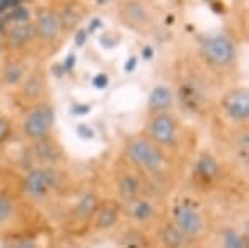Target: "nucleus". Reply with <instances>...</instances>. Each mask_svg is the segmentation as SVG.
<instances>
[{
    "instance_id": "nucleus-1",
    "label": "nucleus",
    "mask_w": 249,
    "mask_h": 248,
    "mask_svg": "<svg viewBox=\"0 0 249 248\" xmlns=\"http://www.w3.org/2000/svg\"><path fill=\"white\" fill-rule=\"evenodd\" d=\"M129 158L135 165L142 167L147 172H160L163 168L164 158L161 151L155 146L152 140L143 137H132L129 139L127 146H125Z\"/></svg>"
},
{
    "instance_id": "nucleus-2",
    "label": "nucleus",
    "mask_w": 249,
    "mask_h": 248,
    "mask_svg": "<svg viewBox=\"0 0 249 248\" xmlns=\"http://www.w3.org/2000/svg\"><path fill=\"white\" fill-rule=\"evenodd\" d=\"M204 59L213 67H227L234 60L236 48L234 43L225 35L207 36L200 46Z\"/></svg>"
},
{
    "instance_id": "nucleus-3",
    "label": "nucleus",
    "mask_w": 249,
    "mask_h": 248,
    "mask_svg": "<svg viewBox=\"0 0 249 248\" xmlns=\"http://www.w3.org/2000/svg\"><path fill=\"white\" fill-rule=\"evenodd\" d=\"M54 126V110L48 103H39L28 113L23 131L30 139H46Z\"/></svg>"
},
{
    "instance_id": "nucleus-4",
    "label": "nucleus",
    "mask_w": 249,
    "mask_h": 248,
    "mask_svg": "<svg viewBox=\"0 0 249 248\" xmlns=\"http://www.w3.org/2000/svg\"><path fill=\"white\" fill-rule=\"evenodd\" d=\"M60 183V175L54 168H35L26 175L25 178V193L31 198H43L51 190L57 188Z\"/></svg>"
},
{
    "instance_id": "nucleus-5",
    "label": "nucleus",
    "mask_w": 249,
    "mask_h": 248,
    "mask_svg": "<svg viewBox=\"0 0 249 248\" xmlns=\"http://www.w3.org/2000/svg\"><path fill=\"white\" fill-rule=\"evenodd\" d=\"M119 20L134 31L143 33L152 25V15L140 0H125L119 8Z\"/></svg>"
},
{
    "instance_id": "nucleus-6",
    "label": "nucleus",
    "mask_w": 249,
    "mask_h": 248,
    "mask_svg": "<svg viewBox=\"0 0 249 248\" xmlns=\"http://www.w3.org/2000/svg\"><path fill=\"white\" fill-rule=\"evenodd\" d=\"M222 108L230 119L236 123H244L249 118V92L239 87L227 92L222 98Z\"/></svg>"
},
{
    "instance_id": "nucleus-7",
    "label": "nucleus",
    "mask_w": 249,
    "mask_h": 248,
    "mask_svg": "<svg viewBox=\"0 0 249 248\" xmlns=\"http://www.w3.org/2000/svg\"><path fill=\"white\" fill-rule=\"evenodd\" d=\"M150 137L160 146H171L176 140V121L168 113H155L148 124Z\"/></svg>"
},
{
    "instance_id": "nucleus-8",
    "label": "nucleus",
    "mask_w": 249,
    "mask_h": 248,
    "mask_svg": "<svg viewBox=\"0 0 249 248\" xmlns=\"http://www.w3.org/2000/svg\"><path fill=\"white\" fill-rule=\"evenodd\" d=\"M35 35L39 36L44 41H54L62 31V21L57 12L51 10V8H43L37 12L36 21H35Z\"/></svg>"
},
{
    "instance_id": "nucleus-9",
    "label": "nucleus",
    "mask_w": 249,
    "mask_h": 248,
    "mask_svg": "<svg viewBox=\"0 0 249 248\" xmlns=\"http://www.w3.org/2000/svg\"><path fill=\"white\" fill-rule=\"evenodd\" d=\"M173 217H175L176 227L184 233V235H199L204 229V222L197 210L189 204H179L173 209Z\"/></svg>"
},
{
    "instance_id": "nucleus-10",
    "label": "nucleus",
    "mask_w": 249,
    "mask_h": 248,
    "mask_svg": "<svg viewBox=\"0 0 249 248\" xmlns=\"http://www.w3.org/2000/svg\"><path fill=\"white\" fill-rule=\"evenodd\" d=\"M173 105V93L168 87L157 85L148 95V110L152 113H164Z\"/></svg>"
},
{
    "instance_id": "nucleus-11",
    "label": "nucleus",
    "mask_w": 249,
    "mask_h": 248,
    "mask_svg": "<svg viewBox=\"0 0 249 248\" xmlns=\"http://www.w3.org/2000/svg\"><path fill=\"white\" fill-rule=\"evenodd\" d=\"M33 26L30 23H18L7 31V46L10 49H20L33 38Z\"/></svg>"
},
{
    "instance_id": "nucleus-12",
    "label": "nucleus",
    "mask_w": 249,
    "mask_h": 248,
    "mask_svg": "<svg viewBox=\"0 0 249 248\" xmlns=\"http://www.w3.org/2000/svg\"><path fill=\"white\" fill-rule=\"evenodd\" d=\"M196 168H197V175L204 181H213L220 173L218 162L212 155H209V153H202L196 163Z\"/></svg>"
},
{
    "instance_id": "nucleus-13",
    "label": "nucleus",
    "mask_w": 249,
    "mask_h": 248,
    "mask_svg": "<svg viewBox=\"0 0 249 248\" xmlns=\"http://www.w3.org/2000/svg\"><path fill=\"white\" fill-rule=\"evenodd\" d=\"M98 209V198L93 193L83 194L75 206V217L80 221H88Z\"/></svg>"
},
{
    "instance_id": "nucleus-14",
    "label": "nucleus",
    "mask_w": 249,
    "mask_h": 248,
    "mask_svg": "<svg viewBox=\"0 0 249 248\" xmlns=\"http://www.w3.org/2000/svg\"><path fill=\"white\" fill-rule=\"evenodd\" d=\"M119 194L125 201H134L140 193V180L132 173H127L119 180Z\"/></svg>"
},
{
    "instance_id": "nucleus-15",
    "label": "nucleus",
    "mask_w": 249,
    "mask_h": 248,
    "mask_svg": "<svg viewBox=\"0 0 249 248\" xmlns=\"http://www.w3.org/2000/svg\"><path fill=\"white\" fill-rule=\"evenodd\" d=\"M163 242L168 248H184L187 245V235L176 226H168L163 230Z\"/></svg>"
},
{
    "instance_id": "nucleus-16",
    "label": "nucleus",
    "mask_w": 249,
    "mask_h": 248,
    "mask_svg": "<svg viewBox=\"0 0 249 248\" xmlns=\"http://www.w3.org/2000/svg\"><path fill=\"white\" fill-rule=\"evenodd\" d=\"M117 222V210L112 206H105L98 210L96 214V229L98 230H106L111 229Z\"/></svg>"
},
{
    "instance_id": "nucleus-17",
    "label": "nucleus",
    "mask_w": 249,
    "mask_h": 248,
    "mask_svg": "<svg viewBox=\"0 0 249 248\" xmlns=\"http://www.w3.org/2000/svg\"><path fill=\"white\" fill-rule=\"evenodd\" d=\"M152 216H153V206L150 201H145V199L134 201V204H132V217L134 219H137L140 222H145Z\"/></svg>"
},
{
    "instance_id": "nucleus-18",
    "label": "nucleus",
    "mask_w": 249,
    "mask_h": 248,
    "mask_svg": "<svg viewBox=\"0 0 249 248\" xmlns=\"http://www.w3.org/2000/svg\"><path fill=\"white\" fill-rule=\"evenodd\" d=\"M23 72H25V69H23L20 64H10L3 69V80H5V83H8V85H15V83L21 80Z\"/></svg>"
},
{
    "instance_id": "nucleus-19",
    "label": "nucleus",
    "mask_w": 249,
    "mask_h": 248,
    "mask_svg": "<svg viewBox=\"0 0 249 248\" xmlns=\"http://www.w3.org/2000/svg\"><path fill=\"white\" fill-rule=\"evenodd\" d=\"M223 248H246V245H244L243 238L236 232L228 229L223 233Z\"/></svg>"
},
{
    "instance_id": "nucleus-20",
    "label": "nucleus",
    "mask_w": 249,
    "mask_h": 248,
    "mask_svg": "<svg viewBox=\"0 0 249 248\" xmlns=\"http://www.w3.org/2000/svg\"><path fill=\"white\" fill-rule=\"evenodd\" d=\"M41 90H43V80L39 78V76H33L30 80L26 82V85H25V93L30 98L33 96H36V95H39Z\"/></svg>"
},
{
    "instance_id": "nucleus-21",
    "label": "nucleus",
    "mask_w": 249,
    "mask_h": 248,
    "mask_svg": "<svg viewBox=\"0 0 249 248\" xmlns=\"http://www.w3.org/2000/svg\"><path fill=\"white\" fill-rule=\"evenodd\" d=\"M12 210H13V206L10 203V199L0 196V224L5 222L7 219L12 216Z\"/></svg>"
},
{
    "instance_id": "nucleus-22",
    "label": "nucleus",
    "mask_w": 249,
    "mask_h": 248,
    "mask_svg": "<svg viewBox=\"0 0 249 248\" xmlns=\"http://www.w3.org/2000/svg\"><path fill=\"white\" fill-rule=\"evenodd\" d=\"M238 152L243 153V162L244 165L248 163V155H249V137L248 134H243L238 140Z\"/></svg>"
},
{
    "instance_id": "nucleus-23",
    "label": "nucleus",
    "mask_w": 249,
    "mask_h": 248,
    "mask_svg": "<svg viewBox=\"0 0 249 248\" xmlns=\"http://www.w3.org/2000/svg\"><path fill=\"white\" fill-rule=\"evenodd\" d=\"M10 131H12L10 121H8L7 118H2V116H0V146H2V144L8 139Z\"/></svg>"
},
{
    "instance_id": "nucleus-24",
    "label": "nucleus",
    "mask_w": 249,
    "mask_h": 248,
    "mask_svg": "<svg viewBox=\"0 0 249 248\" xmlns=\"http://www.w3.org/2000/svg\"><path fill=\"white\" fill-rule=\"evenodd\" d=\"M15 248H37V245H36V242L30 240V238H23V240L17 243Z\"/></svg>"
},
{
    "instance_id": "nucleus-25",
    "label": "nucleus",
    "mask_w": 249,
    "mask_h": 248,
    "mask_svg": "<svg viewBox=\"0 0 249 248\" xmlns=\"http://www.w3.org/2000/svg\"><path fill=\"white\" fill-rule=\"evenodd\" d=\"M93 83H95V87H98V88H103V87H106L107 78H106L105 76H100V77H96L95 80H93Z\"/></svg>"
},
{
    "instance_id": "nucleus-26",
    "label": "nucleus",
    "mask_w": 249,
    "mask_h": 248,
    "mask_svg": "<svg viewBox=\"0 0 249 248\" xmlns=\"http://www.w3.org/2000/svg\"><path fill=\"white\" fill-rule=\"evenodd\" d=\"M96 2H98V3H107L109 0H96Z\"/></svg>"
}]
</instances>
